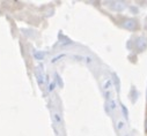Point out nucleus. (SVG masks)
<instances>
[{"label": "nucleus", "mask_w": 147, "mask_h": 136, "mask_svg": "<svg viewBox=\"0 0 147 136\" xmlns=\"http://www.w3.org/2000/svg\"><path fill=\"white\" fill-rule=\"evenodd\" d=\"M121 22H122L121 25L129 31H138L140 30V27H141L140 22L133 17H123Z\"/></svg>", "instance_id": "1"}, {"label": "nucleus", "mask_w": 147, "mask_h": 136, "mask_svg": "<svg viewBox=\"0 0 147 136\" xmlns=\"http://www.w3.org/2000/svg\"><path fill=\"white\" fill-rule=\"evenodd\" d=\"M134 49L138 53L144 52L147 49V36L141 35V36H137L134 38Z\"/></svg>", "instance_id": "2"}, {"label": "nucleus", "mask_w": 147, "mask_h": 136, "mask_svg": "<svg viewBox=\"0 0 147 136\" xmlns=\"http://www.w3.org/2000/svg\"><path fill=\"white\" fill-rule=\"evenodd\" d=\"M111 4H113L111 7H113L114 9L121 11V9H123V8L125 7V4H124V3H111Z\"/></svg>", "instance_id": "3"}, {"label": "nucleus", "mask_w": 147, "mask_h": 136, "mask_svg": "<svg viewBox=\"0 0 147 136\" xmlns=\"http://www.w3.org/2000/svg\"><path fill=\"white\" fill-rule=\"evenodd\" d=\"M35 57L37 58V59H41V58L44 57V54H43V53H35Z\"/></svg>", "instance_id": "4"}]
</instances>
